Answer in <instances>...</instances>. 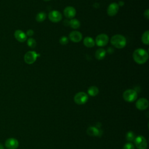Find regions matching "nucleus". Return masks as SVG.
<instances>
[{
    "label": "nucleus",
    "mask_w": 149,
    "mask_h": 149,
    "mask_svg": "<svg viewBox=\"0 0 149 149\" xmlns=\"http://www.w3.org/2000/svg\"><path fill=\"white\" fill-rule=\"evenodd\" d=\"M133 58L137 63L143 64L148 60V54L147 51L144 49L137 48L133 52Z\"/></svg>",
    "instance_id": "1"
},
{
    "label": "nucleus",
    "mask_w": 149,
    "mask_h": 149,
    "mask_svg": "<svg viewBox=\"0 0 149 149\" xmlns=\"http://www.w3.org/2000/svg\"><path fill=\"white\" fill-rule=\"evenodd\" d=\"M111 43L115 48L121 49L126 46V40L122 35L116 34L112 37L111 39Z\"/></svg>",
    "instance_id": "2"
},
{
    "label": "nucleus",
    "mask_w": 149,
    "mask_h": 149,
    "mask_svg": "<svg viewBox=\"0 0 149 149\" xmlns=\"http://www.w3.org/2000/svg\"><path fill=\"white\" fill-rule=\"evenodd\" d=\"M137 97V93L134 90L128 89L124 91L123 94V99L129 102L134 101Z\"/></svg>",
    "instance_id": "3"
},
{
    "label": "nucleus",
    "mask_w": 149,
    "mask_h": 149,
    "mask_svg": "<svg viewBox=\"0 0 149 149\" xmlns=\"http://www.w3.org/2000/svg\"><path fill=\"white\" fill-rule=\"evenodd\" d=\"M39 56L40 54H37L36 51H30L25 54L24 56V60L27 64H33Z\"/></svg>",
    "instance_id": "4"
},
{
    "label": "nucleus",
    "mask_w": 149,
    "mask_h": 149,
    "mask_svg": "<svg viewBox=\"0 0 149 149\" xmlns=\"http://www.w3.org/2000/svg\"><path fill=\"white\" fill-rule=\"evenodd\" d=\"M88 95L84 92H79L74 97V102L79 105L84 104L88 100Z\"/></svg>",
    "instance_id": "5"
},
{
    "label": "nucleus",
    "mask_w": 149,
    "mask_h": 149,
    "mask_svg": "<svg viewBox=\"0 0 149 149\" xmlns=\"http://www.w3.org/2000/svg\"><path fill=\"white\" fill-rule=\"evenodd\" d=\"M134 143L136 147L138 149H146L147 147V141L142 136H139L136 137L134 139Z\"/></svg>",
    "instance_id": "6"
},
{
    "label": "nucleus",
    "mask_w": 149,
    "mask_h": 149,
    "mask_svg": "<svg viewBox=\"0 0 149 149\" xmlns=\"http://www.w3.org/2000/svg\"><path fill=\"white\" fill-rule=\"evenodd\" d=\"M109 40L108 36L105 34H100L96 37L95 43L99 47H103L107 44Z\"/></svg>",
    "instance_id": "7"
},
{
    "label": "nucleus",
    "mask_w": 149,
    "mask_h": 149,
    "mask_svg": "<svg viewBox=\"0 0 149 149\" xmlns=\"http://www.w3.org/2000/svg\"><path fill=\"white\" fill-rule=\"evenodd\" d=\"M49 19L54 23L59 22L62 19V15L58 10H52L48 14Z\"/></svg>",
    "instance_id": "8"
},
{
    "label": "nucleus",
    "mask_w": 149,
    "mask_h": 149,
    "mask_svg": "<svg viewBox=\"0 0 149 149\" xmlns=\"http://www.w3.org/2000/svg\"><path fill=\"white\" fill-rule=\"evenodd\" d=\"M5 145L8 149H16L19 146V141L15 138H9L5 141Z\"/></svg>",
    "instance_id": "9"
},
{
    "label": "nucleus",
    "mask_w": 149,
    "mask_h": 149,
    "mask_svg": "<svg viewBox=\"0 0 149 149\" xmlns=\"http://www.w3.org/2000/svg\"><path fill=\"white\" fill-rule=\"evenodd\" d=\"M136 107L139 110H144L148 107V101L144 98H141L136 101Z\"/></svg>",
    "instance_id": "10"
},
{
    "label": "nucleus",
    "mask_w": 149,
    "mask_h": 149,
    "mask_svg": "<svg viewBox=\"0 0 149 149\" xmlns=\"http://www.w3.org/2000/svg\"><path fill=\"white\" fill-rule=\"evenodd\" d=\"M119 6L116 3H111L107 9V13L109 16H115L118 12Z\"/></svg>",
    "instance_id": "11"
},
{
    "label": "nucleus",
    "mask_w": 149,
    "mask_h": 149,
    "mask_svg": "<svg viewBox=\"0 0 149 149\" xmlns=\"http://www.w3.org/2000/svg\"><path fill=\"white\" fill-rule=\"evenodd\" d=\"M76 9L72 6H67L63 10V14L67 18L72 19L76 15Z\"/></svg>",
    "instance_id": "12"
},
{
    "label": "nucleus",
    "mask_w": 149,
    "mask_h": 149,
    "mask_svg": "<svg viewBox=\"0 0 149 149\" xmlns=\"http://www.w3.org/2000/svg\"><path fill=\"white\" fill-rule=\"evenodd\" d=\"M70 40L74 42H78L82 39V34L77 31H73L69 34Z\"/></svg>",
    "instance_id": "13"
},
{
    "label": "nucleus",
    "mask_w": 149,
    "mask_h": 149,
    "mask_svg": "<svg viewBox=\"0 0 149 149\" xmlns=\"http://www.w3.org/2000/svg\"><path fill=\"white\" fill-rule=\"evenodd\" d=\"M102 133L101 130L93 126L89 127L87 130V133L91 136H101Z\"/></svg>",
    "instance_id": "14"
},
{
    "label": "nucleus",
    "mask_w": 149,
    "mask_h": 149,
    "mask_svg": "<svg viewBox=\"0 0 149 149\" xmlns=\"http://www.w3.org/2000/svg\"><path fill=\"white\" fill-rule=\"evenodd\" d=\"M14 36L15 38L19 42H24L27 40L26 34L20 30H16L15 31Z\"/></svg>",
    "instance_id": "15"
},
{
    "label": "nucleus",
    "mask_w": 149,
    "mask_h": 149,
    "mask_svg": "<svg viewBox=\"0 0 149 149\" xmlns=\"http://www.w3.org/2000/svg\"><path fill=\"white\" fill-rule=\"evenodd\" d=\"M83 44L86 47H87L88 48H91L94 46L95 42L91 37H86L84 38V39L83 40Z\"/></svg>",
    "instance_id": "16"
},
{
    "label": "nucleus",
    "mask_w": 149,
    "mask_h": 149,
    "mask_svg": "<svg viewBox=\"0 0 149 149\" xmlns=\"http://www.w3.org/2000/svg\"><path fill=\"white\" fill-rule=\"evenodd\" d=\"M106 55V51L102 48H100L96 51L95 54V56L97 59L101 60L104 58Z\"/></svg>",
    "instance_id": "17"
},
{
    "label": "nucleus",
    "mask_w": 149,
    "mask_h": 149,
    "mask_svg": "<svg viewBox=\"0 0 149 149\" xmlns=\"http://www.w3.org/2000/svg\"><path fill=\"white\" fill-rule=\"evenodd\" d=\"M87 92H88V94L90 96L94 97V96L97 95L98 94L99 90H98V87H97L96 86H90V87L88 88Z\"/></svg>",
    "instance_id": "18"
},
{
    "label": "nucleus",
    "mask_w": 149,
    "mask_h": 149,
    "mask_svg": "<svg viewBox=\"0 0 149 149\" xmlns=\"http://www.w3.org/2000/svg\"><path fill=\"white\" fill-rule=\"evenodd\" d=\"M69 25L72 28L74 29H77L79 28L80 26V23L79 20L76 19H72L69 22Z\"/></svg>",
    "instance_id": "19"
},
{
    "label": "nucleus",
    "mask_w": 149,
    "mask_h": 149,
    "mask_svg": "<svg viewBox=\"0 0 149 149\" xmlns=\"http://www.w3.org/2000/svg\"><path fill=\"white\" fill-rule=\"evenodd\" d=\"M148 36H149V31H148V30L146 31L143 34L142 37H141V41H142V42H143L144 44L148 45V43H149V38H148Z\"/></svg>",
    "instance_id": "20"
},
{
    "label": "nucleus",
    "mask_w": 149,
    "mask_h": 149,
    "mask_svg": "<svg viewBox=\"0 0 149 149\" xmlns=\"http://www.w3.org/2000/svg\"><path fill=\"white\" fill-rule=\"evenodd\" d=\"M46 18V14L44 12H40L38 13L36 17V20L38 22H43Z\"/></svg>",
    "instance_id": "21"
},
{
    "label": "nucleus",
    "mask_w": 149,
    "mask_h": 149,
    "mask_svg": "<svg viewBox=\"0 0 149 149\" xmlns=\"http://www.w3.org/2000/svg\"><path fill=\"white\" fill-rule=\"evenodd\" d=\"M126 139L129 141H133L134 140V139H135V134H134V133L133 132H132V131L128 132L126 133Z\"/></svg>",
    "instance_id": "22"
},
{
    "label": "nucleus",
    "mask_w": 149,
    "mask_h": 149,
    "mask_svg": "<svg viewBox=\"0 0 149 149\" xmlns=\"http://www.w3.org/2000/svg\"><path fill=\"white\" fill-rule=\"evenodd\" d=\"M27 44L29 47L32 48H34L36 46V41L34 38H30L27 40Z\"/></svg>",
    "instance_id": "23"
},
{
    "label": "nucleus",
    "mask_w": 149,
    "mask_h": 149,
    "mask_svg": "<svg viewBox=\"0 0 149 149\" xmlns=\"http://www.w3.org/2000/svg\"><path fill=\"white\" fill-rule=\"evenodd\" d=\"M68 41H69L68 38L66 37H65V36L62 37L59 39V43L61 45H66L68 43Z\"/></svg>",
    "instance_id": "24"
},
{
    "label": "nucleus",
    "mask_w": 149,
    "mask_h": 149,
    "mask_svg": "<svg viewBox=\"0 0 149 149\" xmlns=\"http://www.w3.org/2000/svg\"><path fill=\"white\" fill-rule=\"evenodd\" d=\"M123 149H134V146L132 143H127L124 145Z\"/></svg>",
    "instance_id": "25"
},
{
    "label": "nucleus",
    "mask_w": 149,
    "mask_h": 149,
    "mask_svg": "<svg viewBox=\"0 0 149 149\" xmlns=\"http://www.w3.org/2000/svg\"><path fill=\"white\" fill-rule=\"evenodd\" d=\"M144 17L147 19H149V10L148 9H147L144 11Z\"/></svg>",
    "instance_id": "26"
},
{
    "label": "nucleus",
    "mask_w": 149,
    "mask_h": 149,
    "mask_svg": "<svg viewBox=\"0 0 149 149\" xmlns=\"http://www.w3.org/2000/svg\"><path fill=\"white\" fill-rule=\"evenodd\" d=\"M34 34V31L33 30L30 29V30H28L26 32V36H31Z\"/></svg>",
    "instance_id": "27"
},
{
    "label": "nucleus",
    "mask_w": 149,
    "mask_h": 149,
    "mask_svg": "<svg viewBox=\"0 0 149 149\" xmlns=\"http://www.w3.org/2000/svg\"><path fill=\"white\" fill-rule=\"evenodd\" d=\"M0 149H4L3 148V146L0 143Z\"/></svg>",
    "instance_id": "28"
},
{
    "label": "nucleus",
    "mask_w": 149,
    "mask_h": 149,
    "mask_svg": "<svg viewBox=\"0 0 149 149\" xmlns=\"http://www.w3.org/2000/svg\"><path fill=\"white\" fill-rule=\"evenodd\" d=\"M44 1H50V0H44Z\"/></svg>",
    "instance_id": "29"
}]
</instances>
